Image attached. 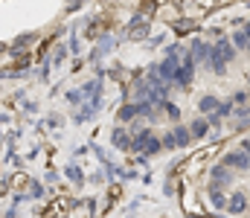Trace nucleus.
I'll list each match as a JSON object with an SVG mask.
<instances>
[{"label":"nucleus","mask_w":250,"mask_h":218,"mask_svg":"<svg viewBox=\"0 0 250 218\" xmlns=\"http://www.w3.org/2000/svg\"><path fill=\"white\" fill-rule=\"evenodd\" d=\"M189 131H192V137H204V134L209 131V119H195V122L189 125Z\"/></svg>","instance_id":"obj_12"},{"label":"nucleus","mask_w":250,"mask_h":218,"mask_svg":"<svg viewBox=\"0 0 250 218\" xmlns=\"http://www.w3.org/2000/svg\"><path fill=\"white\" fill-rule=\"evenodd\" d=\"M82 96H84L82 90H70V93H67V102H70V105H79V102H82Z\"/></svg>","instance_id":"obj_15"},{"label":"nucleus","mask_w":250,"mask_h":218,"mask_svg":"<svg viewBox=\"0 0 250 218\" xmlns=\"http://www.w3.org/2000/svg\"><path fill=\"white\" fill-rule=\"evenodd\" d=\"M242 148H248V151H250V137L245 140V143H242Z\"/></svg>","instance_id":"obj_19"},{"label":"nucleus","mask_w":250,"mask_h":218,"mask_svg":"<svg viewBox=\"0 0 250 218\" xmlns=\"http://www.w3.org/2000/svg\"><path fill=\"white\" fill-rule=\"evenodd\" d=\"M64 53H67L64 47H59V50H56V61H64Z\"/></svg>","instance_id":"obj_18"},{"label":"nucleus","mask_w":250,"mask_h":218,"mask_svg":"<svg viewBox=\"0 0 250 218\" xmlns=\"http://www.w3.org/2000/svg\"><path fill=\"white\" fill-rule=\"evenodd\" d=\"M248 96H250V90H248Z\"/></svg>","instance_id":"obj_22"},{"label":"nucleus","mask_w":250,"mask_h":218,"mask_svg":"<svg viewBox=\"0 0 250 218\" xmlns=\"http://www.w3.org/2000/svg\"><path fill=\"white\" fill-rule=\"evenodd\" d=\"M245 32H248V38H250V20H248V23H245Z\"/></svg>","instance_id":"obj_20"},{"label":"nucleus","mask_w":250,"mask_h":218,"mask_svg":"<svg viewBox=\"0 0 250 218\" xmlns=\"http://www.w3.org/2000/svg\"><path fill=\"white\" fill-rule=\"evenodd\" d=\"M111 143L117 145V148H131V137H128V131H123V128H114Z\"/></svg>","instance_id":"obj_8"},{"label":"nucleus","mask_w":250,"mask_h":218,"mask_svg":"<svg viewBox=\"0 0 250 218\" xmlns=\"http://www.w3.org/2000/svg\"><path fill=\"white\" fill-rule=\"evenodd\" d=\"M163 108H166V114H169L172 119H178V117H181V111H178V108H175L172 102H163Z\"/></svg>","instance_id":"obj_17"},{"label":"nucleus","mask_w":250,"mask_h":218,"mask_svg":"<svg viewBox=\"0 0 250 218\" xmlns=\"http://www.w3.org/2000/svg\"><path fill=\"white\" fill-rule=\"evenodd\" d=\"M233 102H236V105H245V102H250V96L245 90H236V93H233Z\"/></svg>","instance_id":"obj_16"},{"label":"nucleus","mask_w":250,"mask_h":218,"mask_svg":"<svg viewBox=\"0 0 250 218\" xmlns=\"http://www.w3.org/2000/svg\"><path fill=\"white\" fill-rule=\"evenodd\" d=\"M209 201H212L215 210H227V198H224V192H218V186L209 189Z\"/></svg>","instance_id":"obj_11"},{"label":"nucleus","mask_w":250,"mask_h":218,"mask_svg":"<svg viewBox=\"0 0 250 218\" xmlns=\"http://www.w3.org/2000/svg\"><path fill=\"white\" fill-rule=\"evenodd\" d=\"M221 163H227V166H230V169H236V172H250V151H248V148L227 151Z\"/></svg>","instance_id":"obj_1"},{"label":"nucleus","mask_w":250,"mask_h":218,"mask_svg":"<svg viewBox=\"0 0 250 218\" xmlns=\"http://www.w3.org/2000/svg\"><path fill=\"white\" fill-rule=\"evenodd\" d=\"M218 105H221V99L212 96V93H207V96L198 99V111H201V114H212V111H218Z\"/></svg>","instance_id":"obj_6"},{"label":"nucleus","mask_w":250,"mask_h":218,"mask_svg":"<svg viewBox=\"0 0 250 218\" xmlns=\"http://www.w3.org/2000/svg\"><path fill=\"white\" fill-rule=\"evenodd\" d=\"M163 145H166V148H178V140H175V131H166V137H163Z\"/></svg>","instance_id":"obj_14"},{"label":"nucleus","mask_w":250,"mask_h":218,"mask_svg":"<svg viewBox=\"0 0 250 218\" xmlns=\"http://www.w3.org/2000/svg\"><path fill=\"white\" fill-rule=\"evenodd\" d=\"M248 210H250V192H248Z\"/></svg>","instance_id":"obj_21"},{"label":"nucleus","mask_w":250,"mask_h":218,"mask_svg":"<svg viewBox=\"0 0 250 218\" xmlns=\"http://www.w3.org/2000/svg\"><path fill=\"white\" fill-rule=\"evenodd\" d=\"M209 50H212V44H207V41H201V38H195V41H192V47H189V53L195 56V61H207Z\"/></svg>","instance_id":"obj_5"},{"label":"nucleus","mask_w":250,"mask_h":218,"mask_svg":"<svg viewBox=\"0 0 250 218\" xmlns=\"http://www.w3.org/2000/svg\"><path fill=\"white\" fill-rule=\"evenodd\" d=\"M230 180H233V175H230V166H227V163H218V166L209 169V183H212V186H224V183H230Z\"/></svg>","instance_id":"obj_4"},{"label":"nucleus","mask_w":250,"mask_h":218,"mask_svg":"<svg viewBox=\"0 0 250 218\" xmlns=\"http://www.w3.org/2000/svg\"><path fill=\"white\" fill-rule=\"evenodd\" d=\"M245 210H248V192L236 189V192L227 198V213H230V216H242Z\"/></svg>","instance_id":"obj_2"},{"label":"nucleus","mask_w":250,"mask_h":218,"mask_svg":"<svg viewBox=\"0 0 250 218\" xmlns=\"http://www.w3.org/2000/svg\"><path fill=\"white\" fill-rule=\"evenodd\" d=\"M230 41L236 44V50H248V53H250V38H248V32H245V29H236Z\"/></svg>","instance_id":"obj_9"},{"label":"nucleus","mask_w":250,"mask_h":218,"mask_svg":"<svg viewBox=\"0 0 250 218\" xmlns=\"http://www.w3.org/2000/svg\"><path fill=\"white\" fill-rule=\"evenodd\" d=\"M215 50H218V53L224 56V61H233V59H236V44H233L230 38H218Z\"/></svg>","instance_id":"obj_7"},{"label":"nucleus","mask_w":250,"mask_h":218,"mask_svg":"<svg viewBox=\"0 0 250 218\" xmlns=\"http://www.w3.org/2000/svg\"><path fill=\"white\" fill-rule=\"evenodd\" d=\"M67 178H70L73 183H79V186L84 183V175H82V169H79V166H70V169H67Z\"/></svg>","instance_id":"obj_13"},{"label":"nucleus","mask_w":250,"mask_h":218,"mask_svg":"<svg viewBox=\"0 0 250 218\" xmlns=\"http://www.w3.org/2000/svg\"><path fill=\"white\" fill-rule=\"evenodd\" d=\"M207 70L215 73V76H224V70H227V61H224V56L215 50V44H212V50H209V56H207Z\"/></svg>","instance_id":"obj_3"},{"label":"nucleus","mask_w":250,"mask_h":218,"mask_svg":"<svg viewBox=\"0 0 250 218\" xmlns=\"http://www.w3.org/2000/svg\"><path fill=\"white\" fill-rule=\"evenodd\" d=\"M175 140H178V148H187L189 140H192V131H189L187 125H178L175 128Z\"/></svg>","instance_id":"obj_10"}]
</instances>
